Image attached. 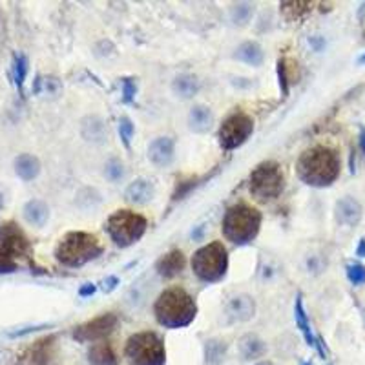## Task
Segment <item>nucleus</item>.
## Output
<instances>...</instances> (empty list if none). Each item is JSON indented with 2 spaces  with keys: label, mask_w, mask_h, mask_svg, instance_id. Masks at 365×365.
I'll use <instances>...</instances> for the list:
<instances>
[{
  "label": "nucleus",
  "mask_w": 365,
  "mask_h": 365,
  "mask_svg": "<svg viewBox=\"0 0 365 365\" xmlns=\"http://www.w3.org/2000/svg\"><path fill=\"white\" fill-rule=\"evenodd\" d=\"M340 155H338L336 150L322 146V144L305 150L300 155L298 164H296L298 178L309 187L316 188L332 185L340 176Z\"/></svg>",
  "instance_id": "f257e3e1"
},
{
  "label": "nucleus",
  "mask_w": 365,
  "mask_h": 365,
  "mask_svg": "<svg viewBox=\"0 0 365 365\" xmlns=\"http://www.w3.org/2000/svg\"><path fill=\"white\" fill-rule=\"evenodd\" d=\"M154 314L159 325L166 329H182L196 320V300L181 287L166 288L164 293L159 294L154 305Z\"/></svg>",
  "instance_id": "f03ea898"
},
{
  "label": "nucleus",
  "mask_w": 365,
  "mask_h": 365,
  "mask_svg": "<svg viewBox=\"0 0 365 365\" xmlns=\"http://www.w3.org/2000/svg\"><path fill=\"white\" fill-rule=\"evenodd\" d=\"M104 247L101 245L99 238L90 232H68L63 240L59 241L55 249V258L64 267L77 269L82 265L97 260L102 254Z\"/></svg>",
  "instance_id": "7ed1b4c3"
},
{
  "label": "nucleus",
  "mask_w": 365,
  "mask_h": 365,
  "mask_svg": "<svg viewBox=\"0 0 365 365\" xmlns=\"http://www.w3.org/2000/svg\"><path fill=\"white\" fill-rule=\"evenodd\" d=\"M261 214L245 203H238L226 210L223 219V234L234 245H249L260 232Z\"/></svg>",
  "instance_id": "20e7f679"
},
{
  "label": "nucleus",
  "mask_w": 365,
  "mask_h": 365,
  "mask_svg": "<svg viewBox=\"0 0 365 365\" xmlns=\"http://www.w3.org/2000/svg\"><path fill=\"white\" fill-rule=\"evenodd\" d=\"M125 356L130 365H164L166 349L163 340L152 331L132 334L126 341Z\"/></svg>",
  "instance_id": "39448f33"
},
{
  "label": "nucleus",
  "mask_w": 365,
  "mask_h": 365,
  "mask_svg": "<svg viewBox=\"0 0 365 365\" xmlns=\"http://www.w3.org/2000/svg\"><path fill=\"white\" fill-rule=\"evenodd\" d=\"M192 270L205 284H216L225 278L228 270V252L223 243L214 241L197 250L192 258Z\"/></svg>",
  "instance_id": "423d86ee"
},
{
  "label": "nucleus",
  "mask_w": 365,
  "mask_h": 365,
  "mask_svg": "<svg viewBox=\"0 0 365 365\" xmlns=\"http://www.w3.org/2000/svg\"><path fill=\"white\" fill-rule=\"evenodd\" d=\"M249 188L254 199L261 203L272 201V199L279 197L285 188L281 166L276 161H265V163L258 164L250 173Z\"/></svg>",
  "instance_id": "0eeeda50"
},
{
  "label": "nucleus",
  "mask_w": 365,
  "mask_h": 365,
  "mask_svg": "<svg viewBox=\"0 0 365 365\" xmlns=\"http://www.w3.org/2000/svg\"><path fill=\"white\" fill-rule=\"evenodd\" d=\"M146 226H148L146 219L132 210L114 212L106 222V231L111 241L119 247H130L137 243L146 232Z\"/></svg>",
  "instance_id": "6e6552de"
},
{
  "label": "nucleus",
  "mask_w": 365,
  "mask_h": 365,
  "mask_svg": "<svg viewBox=\"0 0 365 365\" xmlns=\"http://www.w3.org/2000/svg\"><path fill=\"white\" fill-rule=\"evenodd\" d=\"M252 132H254L252 117L243 114V111H235V114L223 121L217 137H219V144H222L223 150H235L249 139Z\"/></svg>",
  "instance_id": "1a4fd4ad"
},
{
  "label": "nucleus",
  "mask_w": 365,
  "mask_h": 365,
  "mask_svg": "<svg viewBox=\"0 0 365 365\" xmlns=\"http://www.w3.org/2000/svg\"><path fill=\"white\" fill-rule=\"evenodd\" d=\"M29 252V241L17 223L0 225V258H26Z\"/></svg>",
  "instance_id": "9d476101"
},
{
  "label": "nucleus",
  "mask_w": 365,
  "mask_h": 365,
  "mask_svg": "<svg viewBox=\"0 0 365 365\" xmlns=\"http://www.w3.org/2000/svg\"><path fill=\"white\" fill-rule=\"evenodd\" d=\"M117 323H119V318L116 314H101L90 322L75 327L73 338L77 341H102V338L110 336L111 332L116 331Z\"/></svg>",
  "instance_id": "9b49d317"
},
{
  "label": "nucleus",
  "mask_w": 365,
  "mask_h": 365,
  "mask_svg": "<svg viewBox=\"0 0 365 365\" xmlns=\"http://www.w3.org/2000/svg\"><path fill=\"white\" fill-rule=\"evenodd\" d=\"M225 313L231 323L249 322L250 318H254L256 303L247 294H240V296H234L231 302L226 303Z\"/></svg>",
  "instance_id": "f8f14e48"
},
{
  "label": "nucleus",
  "mask_w": 365,
  "mask_h": 365,
  "mask_svg": "<svg viewBox=\"0 0 365 365\" xmlns=\"http://www.w3.org/2000/svg\"><path fill=\"white\" fill-rule=\"evenodd\" d=\"M334 212H336L338 223L347 226H356L362 222V217H364V207H362V203L358 201V199H355L352 196L341 197L340 201L336 203Z\"/></svg>",
  "instance_id": "ddd939ff"
},
{
  "label": "nucleus",
  "mask_w": 365,
  "mask_h": 365,
  "mask_svg": "<svg viewBox=\"0 0 365 365\" xmlns=\"http://www.w3.org/2000/svg\"><path fill=\"white\" fill-rule=\"evenodd\" d=\"M176 155V143L172 137H157L150 143L148 159L155 166H169Z\"/></svg>",
  "instance_id": "4468645a"
},
{
  "label": "nucleus",
  "mask_w": 365,
  "mask_h": 365,
  "mask_svg": "<svg viewBox=\"0 0 365 365\" xmlns=\"http://www.w3.org/2000/svg\"><path fill=\"white\" fill-rule=\"evenodd\" d=\"M53 343L55 338H42L37 340L33 345L29 347L24 355V364L26 365H48L53 358Z\"/></svg>",
  "instance_id": "2eb2a0df"
},
{
  "label": "nucleus",
  "mask_w": 365,
  "mask_h": 365,
  "mask_svg": "<svg viewBox=\"0 0 365 365\" xmlns=\"http://www.w3.org/2000/svg\"><path fill=\"white\" fill-rule=\"evenodd\" d=\"M154 194L155 188L154 185H152V181L141 178L135 179V181H132L130 185H128L125 197L126 201L134 203V205H146V203L154 199Z\"/></svg>",
  "instance_id": "dca6fc26"
},
{
  "label": "nucleus",
  "mask_w": 365,
  "mask_h": 365,
  "mask_svg": "<svg viewBox=\"0 0 365 365\" xmlns=\"http://www.w3.org/2000/svg\"><path fill=\"white\" fill-rule=\"evenodd\" d=\"M185 254H182L181 250H172L169 254H164L161 260L157 261L155 265V270H157L159 276H163V278H173V276H178L181 274V270L185 269Z\"/></svg>",
  "instance_id": "f3484780"
},
{
  "label": "nucleus",
  "mask_w": 365,
  "mask_h": 365,
  "mask_svg": "<svg viewBox=\"0 0 365 365\" xmlns=\"http://www.w3.org/2000/svg\"><path fill=\"white\" fill-rule=\"evenodd\" d=\"M212 111L208 110L207 106L197 104L194 106L190 114H188V125H190V130L196 132V134H205V132L210 130L212 126Z\"/></svg>",
  "instance_id": "a211bd4d"
},
{
  "label": "nucleus",
  "mask_w": 365,
  "mask_h": 365,
  "mask_svg": "<svg viewBox=\"0 0 365 365\" xmlns=\"http://www.w3.org/2000/svg\"><path fill=\"white\" fill-rule=\"evenodd\" d=\"M88 360H90V365H119L116 352L106 341H97L91 345Z\"/></svg>",
  "instance_id": "6ab92c4d"
},
{
  "label": "nucleus",
  "mask_w": 365,
  "mask_h": 365,
  "mask_svg": "<svg viewBox=\"0 0 365 365\" xmlns=\"http://www.w3.org/2000/svg\"><path fill=\"white\" fill-rule=\"evenodd\" d=\"M15 172L20 179L24 181H31L40 173V163L39 159L31 154H22L15 159Z\"/></svg>",
  "instance_id": "aec40b11"
},
{
  "label": "nucleus",
  "mask_w": 365,
  "mask_h": 365,
  "mask_svg": "<svg viewBox=\"0 0 365 365\" xmlns=\"http://www.w3.org/2000/svg\"><path fill=\"white\" fill-rule=\"evenodd\" d=\"M240 352L245 360H256V358H261V356L267 352V345L261 338H258L256 334H245L241 338L240 343Z\"/></svg>",
  "instance_id": "412c9836"
},
{
  "label": "nucleus",
  "mask_w": 365,
  "mask_h": 365,
  "mask_svg": "<svg viewBox=\"0 0 365 365\" xmlns=\"http://www.w3.org/2000/svg\"><path fill=\"white\" fill-rule=\"evenodd\" d=\"M234 57L238 59V61H241V63L250 64V66H261L265 55L263 48H261L260 44L250 40V42H243L240 48L235 49Z\"/></svg>",
  "instance_id": "4be33fe9"
},
{
  "label": "nucleus",
  "mask_w": 365,
  "mask_h": 365,
  "mask_svg": "<svg viewBox=\"0 0 365 365\" xmlns=\"http://www.w3.org/2000/svg\"><path fill=\"white\" fill-rule=\"evenodd\" d=\"M294 318H296V325H298V329L302 331L305 341H307L311 347H316L318 336H314L313 334V327H311V323H309L307 313H305V309H303L302 294H298L296 303H294Z\"/></svg>",
  "instance_id": "5701e85b"
},
{
  "label": "nucleus",
  "mask_w": 365,
  "mask_h": 365,
  "mask_svg": "<svg viewBox=\"0 0 365 365\" xmlns=\"http://www.w3.org/2000/svg\"><path fill=\"white\" fill-rule=\"evenodd\" d=\"M24 217L26 222L31 223V225L42 226L49 217L48 205L44 201H39V199H31L24 205Z\"/></svg>",
  "instance_id": "b1692460"
},
{
  "label": "nucleus",
  "mask_w": 365,
  "mask_h": 365,
  "mask_svg": "<svg viewBox=\"0 0 365 365\" xmlns=\"http://www.w3.org/2000/svg\"><path fill=\"white\" fill-rule=\"evenodd\" d=\"M82 135L86 141L93 143H104L108 134H106V126L99 117H88L82 121Z\"/></svg>",
  "instance_id": "393cba45"
},
{
  "label": "nucleus",
  "mask_w": 365,
  "mask_h": 365,
  "mask_svg": "<svg viewBox=\"0 0 365 365\" xmlns=\"http://www.w3.org/2000/svg\"><path fill=\"white\" fill-rule=\"evenodd\" d=\"M172 88L179 97L190 99V97L196 95L197 90H199V82H197V79L194 77V75H179V77L173 81Z\"/></svg>",
  "instance_id": "a878e982"
},
{
  "label": "nucleus",
  "mask_w": 365,
  "mask_h": 365,
  "mask_svg": "<svg viewBox=\"0 0 365 365\" xmlns=\"http://www.w3.org/2000/svg\"><path fill=\"white\" fill-rule=\"evenodd\" d=\"M311 10H313L311 2H284L281 4V11H284L288 20L303 19Z\"/></svg>",
  "instance_id": "bb28decb"
},
{
  "label": "nucleus",
  "mask_w": 365,
  "mask_h": 365,
  "mask_svg": "<svg viewBox=\"0 0 365 365\" xmlns=\"http://www.w3.org/2000/svg\"><path fill=\"white\" fill-rule=\"evenodd\" d=\"M226 345L225 341L219 340H208L205 343V358H207V364L210 365H217L219 362L223 360V356H225Z\"/></svg>",
  "instance_id": "cd10ccee"
},
{
  "label": "nucleus",
  "mask_w": 365,
  "mask_h": 365,
  "mask_svg": "<svg viewBox=\"0 0 365 365\" xmlns=\"http://www.w3.org/2000/svg\"><path fill=\"white\" fill-rule=\"evenodd\" d=\"M254 13V6L249 2H241V4H234L231 10V20L234 24H247Z\"/></svg>",
  "instance_id": "c85d7f7f"
},
{
  "label": "nucleus",
  "mask_w": 365,
  "mask_h": 365,
  "mask_svg": "<svg viewBox=\"0 0 365 365\" xmlns=\"http://www.w3.org/2000/svg\"><path fill=\"white\" fill-rule=\"evenodd\" d=\"M290 61L293 59H279L278 61V79H279V88H281V93L288 95V86L293 84V75L288 73V68H290Z\"/></svg>",
  "instance_id": "c756f323"
},
{
  "label": "nucleus",
  "mask_w": 365,
  "mask_h": 365,
  "mask_svg": "<svg viewBox=\"0 0 365 365\" xmlns=\"http://www.w3.org/2000/svg\"><path fill=\"white\" fill-rule=\"evenodd\" d=\"M26 73H28V59L24 55H17L13 61V75H15V82L17 86H22L24 84Z\"/></svg>",
  "instance_id": "7c9ffc66"
},
{
  "label": "nucleus",
  "mask_w": 365,
  "mask_h": 365,
  "mask_svg": "<svg viewBox=\"0 0 365 365\" xmlns=\"http://www.w3.org/2000/svg\"><path fill=\"white\" fill-rule=\"evenodd\" d=\"M347 278L352 285L365 284V267L362 263H349L347 265Z\"/></svg>",
  "instance_id": "2f4dec72"
},
{
  "label": "nucleus",
  "mask_w": 365,
  "mask_h": 365,
  "mask_svg": "<svg viewBox=\"0 0 365 365\" xmlns=\"http://www.w3.org/2000/svg\"><path fill=\"white\" fill-rule=\"evenodd\" d=\"M135 134V126L134 123H132L128 117H121L119 121V135L121 139H123V143H125V146H130L132 143V137H134Z\"/></svg>",
  "instance_id": "473e14b6"
},
{
  "label": "nucleus",
  "mask_w": 365,
  "mask_h": 365,
  "mask_svg": "<svg viewBox=\"0 0 365 365\" xmlns=\"http://www.w3.org/2000/svg\"><path fill=\"white\" fill-rule=\"evenodd\" d=\"M125 176V169H123V163L117 161V159H111L106 163V178L110 181H119Z\"/></svg>",
  "instance_id": "72a5a7b5"
},
{
  "label": "nucleus",
  "mask_w": 365,
  "mask_h": 365,
  "mask_svg": "<svg viewBox=\"0 0 365 365\" xmlns=\"http://www.w3.org/2000/svg\"><path fill=\"white\" fill-rule=\"evenodd\" d=\"M61 90V82L57 79H37V86H35V91H46V93H57Z\"/></svg>",
  "instance_id": "f704fd0d"
},
{
  "label": "nucleus",
  "mask_w": 365,
  "mask_h": 365,
  "mask_svg": "<svg viewBox=\"0 0 365 365\" xmlns=\"http://www.w3.org/2000/svg\"><path fill=\"white\" fill-rule=\"evenodd\" d=\"M135 93H137V84H135L134 79H125L123 81V101L132 102Z\"/></svg>",
  "instance_id": "c9c22d12"
},
{
  "label": "nucleus",
  "mask_w": 365,
  "mask_h": 365,
  "mask_svg": "<svg viewBox=\"0 0 365 365\" xmlns=\"http://www.w3.org/2000/svg\"><path fill=\"white\" fill-rule=\"evenodd\" d=\"M117 285H119V278H117V276H108V278L102 281V290L108 294L111 293V290H116Z\"/></svg>",
  "instance_id": "e433bc0d"
},
{
  "label": "nucleus",
  "mask_w": 365,
  "mask_h": 365,
  "mask_svg": "<svg viewBox=\"0 0 365 365\" xmlns=\"http://www.w3.org/2000/svg\"><path fill=\"white\" fill-rule=\"evenodd\" d=\"M17 269V265L11 260H6V258H0V272H13Z\"/></svg>",
  "instance_id": "4c0bfd02"
},
{
  "label": "nucleus",
  "mask_w": 365,
  "mask_h": 365,
  "mask_svg": "<svg viewBox=\"0 0 365 365\" xmlns=\"http://www.w3.org/2000/svg\"><path fill=\"white\" fill-rule=\"evenodd\" d=\"M97 287L93 284H86V285H82L81 288H79V294H81L82 298H86V296H91V294H95Z\"/></svg>",
  "instance_id": "58836bf2"
},
{
  "label": "nucleus",
  "mask_w": 365,
  "mask_h": 365,
  "mask_svg": "<svg viewBox=\"0 0 365 365\" xmlns=\"http://www.w3.org/2000/svg\"><path fill=\"white\" fill-rule=\"evenodd\" d=\"M358 143H360V150L365 155V126H360V139H358Z\"/></svg>",
  "instance_id": "ea45409f"
},
{
  "label": "nucleus",
  "mask_w": 365,
  "mask_h": 365,
  "mask_svg": "<svg viewBox=\"0 0 365 365\" xmlns=\"http://www.w3.org/2000/svg\"><path fill=\"white\" fill-rule=\"evenodd\" d=\"M356 254L365 256V240H360V245H358V249H356Z\"/></svg>",
  "instance_id": "a19ab883"
},
{
  "label": "nucleus",
  "mask_w": 365,
  "mask_h": 365,
  "mask_svg": "<svg viewBox=\"0 0 365 365\" xmlns=\"http://www.w3.org/2000/svg\"><path fill=\"white\" fill-rule=\"evenodd\" d=\"M256 365H274L272 362H267V360H263V362H258V364Z\"/></svg>",
  "instance_id": "79ce46f5"
},
{
  "label": "nucleus",
  "mask_w": 365,
  "mask_h": 365,
  "mask_svg": "<svg viewBox=\"0 0 365 365\" xmlns=\"http://www.w3.org/2000/svg\"><path fill=\"white\" fill-rule=\"evenodd\" d=\"M358 64H365V53H364V55H362L360 59H358Z\"/></svg>",
  "instance_id": "37998d69"
},
{
  "label": "nucleus",
  "mask_w": 365,
  "mask_h": 365,
  "mask_svg": "<svg viewBox=\"0 0 365 365\" xmlns=\"http://www.w3.org/2000/svg\"><path fill=\"white\" fill-rule=\"evenodd\" d=\"M303 365H313V364H303Z\"/></svg>",
  "instance_id": "c03bdc74"
}]
</instances>
